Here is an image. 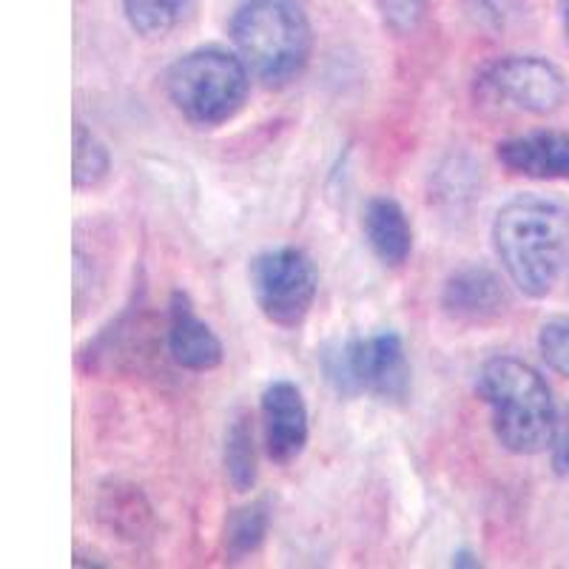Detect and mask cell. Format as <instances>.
<instances>
[{"mask_svg": "<svg viewBox=\"0 0 569 569\" xmlns=\"http://www.w3.org/2000/svg\"><path fill=\"white\" fill-rule=\"evenodd\" d=\"M376 7L396 32H408L425 18L430 0H376Z\"/></svg>", "mask_w": 569, "mask_h": 569, "instance_id": "19", "label": "cell"}, {"mask_svg": "<svg viewBox=\"0 0 569 569\" xmlns=\"http://www.w3.org/2000/svg\"><path fill=\"white\" fill-rule=\"evenodd\" d=\"M197 0H123L129 27L140 38H166L191 14Z\"/></svg>", "mask_w": 569, "mask_h": 569, "instance_id": "13", "label": "cell"}, {"mask_svg": "<svg viewBox=\"0 0 569 569\" xmlns=\"http://www.w3.org/2000/svg\"><path fill=\"white\" fill-rule=\"evenodd\" d=\"M476 91L485 103L521 114H550L567 100V78L556 63L538 54H510L492 60Z\"/></svg>", "mask_w": 569, "mask_h": 569, "instance_id": "7", "label": "cell"}, {"mask_svg": "<svg viewBox=\"0 0 569 569\" xmlns=\"http://www.w3.org/2000/svg\"><path fill=\"white\" fill-rule=\"evenodd\" d=\"M465 9L476 27L487 32H505L521 14V0H465Z\"/></svg>", "mask_w": 569, "mask_h": 569, "instance_id": "18", "label": "cell"}, {"mask_svg": "<svg viewBox=\"0 0 569 569\" xmlns=\"http://www.w3.org/2000/svg\"><path fill=\"white\" fill-rule=\"evenodd\" d=\"M538 350H541L543 362L569 379V319L543 322L541 333H538Z\"/></svg>", "mask_w": 569, "mask_h": 569, "instance_id": "17", "label": "cell"}, {"mask_svg": "<svg viewBox=\"0 0 569 569\" xmlns=\"http://www.w3.org/2000/svg\"><path fill=\"white\" fill-rule=\"evenodd\" d=\"M362 231L370 251L388 268L408 262L413 251V228L408 213L393 197H373L362 211Z\"/></svg>", "mask_w": 569, "mask_h": 569, "instance_id": "12", "label": "cell"}, {"mask_svg": "<svg viewBox=\"0 0 569 569\" xmlns=\"http://www.w3.org/2000/svg\"><path fill=\"white\" fill-rule=\"evenodd\" d=\"M328 382L342 396H376L401 401L410 393L408 350L399 333L379 330L370 337H350L322 356Z\"/></svg>", "mask_w": 569, "mask_h": 569, "instance_id": "5", "label": "cell"}, {"mask_svg": "<svg viewBox=\"0 0 569 569\" xmlns=\"http://www.w3.org/2000/svg\"><path fill=\"white\" fill-rule=\"evenodd\" d=\"M492 248L510 284L530 299L547 297L567 262L569 213L543 197H512L492 220Z\"/></svg>", "mask_w": 569, "mask_h": 569, "instance_id": "1", "label": "cell"}, {"mask_svg": "<svg viewBox=\"0 0 569 569\" xmlns=\"http://www.w3.org/2000/svg\"><path fill=\"white\" fill-rule=\"evenodd\" d=\"M476 393L490 408L492 433L507 453L536 456L552 445L556 399L541 373L516 356H492L481 365Z\"/></svg>", "mask_w": 569, "mask_h": 569, "instance_id": "2", "label": "cell"}, {"mask_svg": "<svg viewBox=\"0 0 569 569\" xmlns=\"http://www.w3.org/2000/svg\"><path fill=\"white\" fill-rule=\"evenodd\" d=\"M262 419V441L273 465H291L302 456L308 436H311V416L299 385L279 379L262 390L259 401Z\"/></svg>", "mask_w": 569, "mask_h": 569, "instance_id": "8", "label": "cell"}, {"mask_svg": "<svg viewBox=\"0 0 569 569\" xmlns=\"http://www.w3.org/2000/svg\"><path fill=\"white\" fill-rule=\"evenodd\" d=\"M248 279L257 308L277 328H299L317 302L319 271L313 259L297 246L257 253L248 266Z\"/></svg>", "mask_w": 569, "mask_h": 569, "instance_id": "6", "label": "cell"}, {"mask_svg": "<svg viewBox=\"0 0 569 569\" xmlns=\"http://www.w3.org/2000/svg\"><path fill=\"white\" fill-rule=\"evenodd\" d=\"M171 106L197 129H217L240 114L251 91V71L237 52L200 46L166 71Z\"/></svg>", "mask_w": 569, "mask_h": 569, "instance_id": "4", "label": "cell"}, {"mask_svg": "<svg viewBox=\"0 0 569 569\" xmlns=\"http://www.w3.org/2000/svg\"><path fill=\"white\" fill-rule=\"evenodd\" d=\"M561 20H563V38H567V43H569V0H563Z\"/></svg>", "mask_w": 569, "mask_h": 569, "instance_id": "22", "label": "cell"}, {"mask_svg": "<svg viewBox=\"0 0 569 569\" xmlns=\"http://www.w3.org/2000/svg\"><path fill=\"white\" fill-rule=\"evenodd\" d=\"M268 525H271V510H268L266 498L251 501L248 507H240L228 518L226 530V552L231 561H242V558L253 556L262 547L268 536Z\"/></svg>", "mask_w": 569, "mask_h": 569, "instance_id": "15", "label": "cell"}, {"mask_svg": "<svg viewBox=\"0 0 569 569\" xmlns=\"http://www.w3.org/2000/svg\"><path fill=\"white\" fill-rule=\"evenodd\" d=\"M226 476L237 492H248L257 485V445H253V427L246 413L231 421L226 433Z\"/></svg>", "mask_w": 569, "mask_h": 569, "instance_id": "14", "label": "cell"}, {"mask_svg": "<svg viewBox=\"0 0 569 569\" xmlns=\"http://www.w3.org/2000/svg\"><path fill=\"white\" fill-rule=\"evenodd\" d=\"M111 154L94 131L83 123L74 126V151H71V180L74 188H98L109 177Z\"/></svg>", "mask_w": 569, "mask_h": 569, "instance_id": "16", "label": "cell"}, {"mask_svg": "<svg viewBox=\"0 0 569 569\" xmlns=\"http://www.w3.org/2000/svg\"><path fill=\"white\" fill-rule=\"evenodd\" d=\"M496 157L510 174L569 182V137L558 131H530L498 142Z\"/></svg>", "mask_w": 569, "mask_h": 569, "instance_id": "11", "label": "cell"}, {"mask_svg": "<svg viewBox=\"0 0 569 569\" xmlns=\"http://www.w3.org/2000/svg\"><path fill=\"white\" fill-rule=\"evenodd\" d=\"M169 353L180 368L206 370L222 365V342L211 325L200 319L188 293L174 291L169 302Z\"/></svg>", "mask_w": 569, "mask_h": 569, "instance_id": "10", "label": "cell"}, {"mask_svg": "<svg viewBox=\"0 0 569 569\" xmlns=\"http://www.w3.org/2000/svg\"><path fill=\"white\" fill-rule=\"evenodd\" d=\"M552 470L558 476H569V410L563 421H558L556 436H552Z\"/></svg>", "mask_w": 569, "mask_h": 569, "instance_id": "20", "label": "cell"}, {"mask_svg": "<svg viewBox=\"0 0 569 569\" xmlns=\"http://www.w3.org/2000/svg\"><path fill=\"white\" fill-rule=\"evenodd\" d=\"M453 567H470V569H479L481 567V561H479V556H476V552H470V550H461V552H456L453 556Z\"/></svg>", "mask_w": 569, "mask_h": 569, "instance_id": "21", "label": "cell"}, {"mask_svg": "<svg viewBox=\"0 0 569 569\" xmlns=\"http://www.w3.org/2000/svg\"><path fill=\"white\" fill-rule=\"evenodd\" d=\"M228 29L251 78L268 89L291 86L311 63L313 29L297 0H242Z\"/></svg>", "mask_w": 569, "mask_h": 569, "instance_id": "3", "label": "cell"}, {"mask_svg": "<svg viewBox=\"0 0 569 569\" xmlns=\"http://www.w3.org/2000/svg\"><path fill=\"white\" fill-rule=\"evenodd\" d=\"M507 302L510 297L501 277L485 266L459 268L441 291V308L447 317L465 325H485L501 317Z\"/></svg>", "mask_w": 569, "mask_h": 569, "instance_id": "9", "label": "cell"}]
</instances>
